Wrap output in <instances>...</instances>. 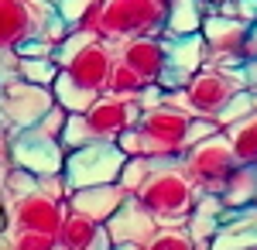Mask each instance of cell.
<instances>
[{
	"label": "cell",
	"instance_id": "40",
	"mask_svg": "<svg viewBox=\"0 0 257 250\" xmlns=\"http://www.w3.org/2000/svg\"><path fill=\"white\" fill-rule=\"evenodd\" d=\"M240 76H243V86H247L250 93H257V58L247 62V65H240Z\"/></svg>",
	"mask_w": 257,
	"mask_h": 250
},
{
	"label": "cell",
	"instance_id": "25",
	"mask_svg": "<svg viewBox=\"0 0 257 250\" xmlns=\"http://www.w3.org/2000/svg\"><path fill=\"white\" fill-rule=\"evenodd\" d=\"M14 76L28 79V82H35V86H52L55 76H59V62L52 55H38V58H18V65H14Z\"/></svg>",
	"mask_w": 257,
	"mask_h": 250
},
{
	"label": "cell",
	"instance_id": "19",
	"mask_svg": "<svg viewBox=\"0 0 257 250\" xmlns=\"http://www.w3.org/2000/svg\"><path fill=\"white\" fill-rule=\"evenodd\" d=\"M216 7L206 0H172V7L165 11V31L161 38H182V35H199L206 14H213Z\"/></svg>",
	"mask_w": 257,
	"mask_h": 250
},
{
	"label": "cell",
	"instance_id": "32",
	"mask_svg": "<svg viewBox=\"0 0 257 250\" xmlns=\"http://www.w3.org/2000/svg\"><path fill=\"white\" fill-rule=\"evenodd\" d=\"M86 141H89V131H86L82 113H69V120H65V127H62V134H59V144L69 154V151H76V148H82Z\"/></svg>",
	"mask_w": 257,
	"mask_h": 250
},
{
	"label": "cell",
	"instance_id": "28",
	"mask_svg": "<svg viewBox=\"0 0 257 250\" xmlns=\"http://www.w3.org/2000/svg\"><path fill=\"white\" fill-rule=\"evenodd\" d=\"M148 82L123 62H113V72H110V82H106V93H117V96H138Z\"/></svg>",
	"mask_w": 257,
	"mask_h": 250
},
{
	"label": "cell",
	"instance_id": "24",
	"mask_svg": "<svg viewBox=\"0 0 257 250\" xmlns=\"http://www.w3.org/2000/svg\"><path fill=\"white\" fill-rule=\"evenodd\" d=\"M52 96H55V103H59V106H65L69 113H86V110L96 103L99 93H93V89L79 86V82L69 76V72H62V69H59V76H55V82H52Z\"/></svg>",
	"mask_w": 257,
	"mask_h": 250
},
{
	"label": "cell",
	"instance_id": "27",
	"mask_svg": "<svg viewBox=\"0 0 257 250\" xmlns=\"http://www.w3.org/2000/svg\"><path fill=\"white\" fill-rule=\"evenodd\" d=\"M155 165H161V161H151V158H123V168H120V175H117V185L127 195H138V189L148 182V175L155 172Z\"/></svg>",
	"mask_w": 257,
	"mask_h": 250
},
{
	"label": "cell",
	"instance_id": "14",
	"mask_svg": "<svg viewBox=\"0 0 257 250\" xmlns=\"http://www.w3.org/2000/svg\"><path fill=\"white\" fill-rule=\"evenodd\" d=\"M117 52V62L131 65L144 82H158L161 72H165V62H168V48H165V38L158 35H134V38H123L113 45Z\"/></svg>",
	"mask_w": 257,
	"mask_h": 250
},
{
	"label": "cell",
	"instance_id": "41",
	"mask_svg": "<svg viewBox=\"0 0 257 250\" xmlns=\"http://www.w3.org/2000/svg\"><path fill=\"white\" fill-rule=\"evenodd\" d=\"M113 247H117V243L110 240V233H106V226H103V230H99V236L93 240V247H89V250H113Z\"/></svg>",
	"mask_w": 257,
	"mask_h": 250
},
{
	"label": "cell",
	"instance_id": "39",
	"mask_svg": "<svg viewBox=\"0 0 257 250\" xmlns=\"http://www.w3.org/2000/svg\"><path fill=\"white\" fill-rule=\"evenodd\" d=\"M11 134H14V131L0 120V165H4V161H11Z\"/></svg>",
	"mask_w": 257,
	"mask_h": 250
},
{
	"label": "cell",
	"instance_id": "21",
	"mask_svg": "<svg viewBox=\"0 0 257 250\" xmlns=\"http://www.w3.org/2000/svg\"><path fill=\"white\" fill-rule=\"evenodd\" d=\"M99 230H103V223L69 209L65 219H62V226H59V233H55V250H89L93 240L99 236Z\"/></svg>",
	"mask_w": 257,
	"mask_h": 250
},
{
	"label": "cell",
	"instance_id": "46",
	"mask_svg": "<svg viewBox=\"0 0 257 250\" xmlns=\"http://www.w3.org/2000/svg\"><path fill=\"white\" fill-rule=\"evenodd\" d=\"M254 110H257V93H254Z\"/></svg>",
	"mask_w": 257,
	"mask_h": 250
},
{
	"label": "cell",
	"instance_id": "34",
	"mask_svg": "<svg viewBox=\"0 0 257 250\" xmlns=\"http://www.w3.org/2000/svg\"><path fill=\"white\" fill-rule=\"evenodd\" d=\"M216 14L237 18L243 24H254L257 21V0H223V4H216Z\"/></svg>",
	"mask_w": 257,
	"mask_h": 250
},
{
	"label": "cell",
	"instance_id": "23",
	"mask_svg": "<svg viewBox=\"0 0 257 250\" xmlns=\"http://www.w3.org/2000/svg\"><path fill=\"white\" fill-rule=\"evenodd\" d=\"M223 134L230 137V148H233L240 165L257 168V110H250L247 116H240L237 123H230Z\"/></svg>",
	"mask_w": 257,
	"mask_h": 250
},
{
	"label": "cell",
	"instance_id": "18",
	"mask_svg": "<svg viewBox=\"0 0 257 250\" xmlns=\"http://www.w3.org/2000/svg\"><path fill=\"white\" fill-rule=\"evenodd\" d=\"M243 247H257V206L226 209L216 236L209 240V250H243Z\"/></svg>",
	"mask_w": 257,
	"mask_h": 250
},
{
	"label": "cell",
	"instance_id": "1",
	"mask_svg": "<svg viewBox=\"0 0 257 250\" xmlns=\"http://www.w3.org/2000/svg\"><path fill=\"white\" fill-rule=\"evenodd\" d=\"M199 199V189L185 175L182 161H161L138 189V202L158 219V226H185Z\"/></svg>",
	"mask_w": 257,
	"mask_h": 250
},
{
	"label": "cell",
	"instance_id": "16",
	"mask_svg": "<svg viewBox=\"0 0 257 250\" xmlns=\"http://www.w3.org/2000/svg\"><path fill=\"white\" fill-rule=\"evenodd\" d=\"M103 226H106V233H110L113 243H141V247H144V243L151 240V233L158 230V219L138 202V195H127L123 206H120Z\"/></svg>",
	"mask_w": 257,
	"mask_h": 250
},
{
	"label": "cell",
	"instance_id": "31",
	"mask_svg": "<svg viewBox=\"0 0 257 250\" xmlns=\"http://www.w3.org/2000/svg\"><path fill=\"white\" fill-rule=\"evenodd\" d=\"M250 110H254V93H250V89H243V93H237V96L226 103V110L216 116V127H219V131H226L230 123H237L240 116H247Z\"/></svg>",
	"mask_w": 257,
	"mask_h": 250
},
{
	"label": "cell",
	"instance_id": "13",
	"mask_svg": "<svg viewBox=\"0 0 257 250\" xmlns=\"http://www.w3.org/2000/svg\"><path fill=\"white\" fill-rule=\"evenodd\" d=\"M168 48V62H165V72H161L158 86L161 89H182L192 72H199L206 65V45L202 35H182V38H165Z\"/></svg>",
	"mask_w": 257,
	"mask_h": 250
},
{
	"label": "cell",
	"instance_id": "2",
	"mask_svg": "<svg viewBox=\"0 0 257 250\" xmlns=\"http://www.w3.org/2000/svg\"><path fill=\"white\" fill-rule=\"evenodd\" d=\"M182 168L192 178L199 195H219L223 185L230 182V175L240 168V161H237V154H233V148H230V137L223 134V131H216V134L202 137V141L185 148Z\"/></svg>",
	"mask_w": 257,
	"mask_h": 250
},
{
	"label": "cell",
	"instance_id": "6",
	"mask_svg": "<svg viewBox=\"0 0 257 250\" xmlns=\"http://www.w3.org/2000/svg\"><path fill=\"white\" fill-rule=\"evenodd\" d=\"M202 45H206V65H223V69H240L247 65V38H250V24L237 18H223V14H206L202 28Z\"/></svg>",
	"mask_w": 257,
	"mask_h": 250
},
{
	"label": "cell",
	"instance_id": "33",
	"mask_svg": "<svg viewBox=\"0 0 257 250\" xmlns=\"http://www.w3.org/2000/svg\"><path fill=\"white\" fill-rule=\"evenodd\" d=\"M96 4H99V0H55V14H59L69 28H79L82 18H86Z\"/></svg>",
	"mask_w": 257,
	"mask_h": 250
},
{
	"label": "cell",
	"instance_id": "43",
	"mask_svg": "<svg viewBox=\"0 0 257 250\" xmlns=\"http://www.w3.org/2000/svg\"><path fill=\"white\" fill-rule=\"evenodd\" d=\"M113 250H141V243H117Z\"/></svg>",
	"mask_w": 257,
	"mask_h": 250
},
{
	"label": "cell",
	"instance_id": "10",
	"mask_svg": "<svg viewBox=\"0 0 257 250\" xmlns=\"http://www.w3.org/2000/svg\"><path fill=\"white\" fill-rule=\"evenodd\" d=\"M7 202V216H11V226L18 230H41V233H59L62 219L69 212L65 199H55L45 189H28L18 199H4Z\"/></svg>",
	"mask_w": 257,
	"mask_h": 250
},
{
	"label": "cell",
	"instance_id": "47",
	"mask_svg": "<svg viewBox=\"0 0 257 250\" xmlns=\"http://www.w3.org/2000/svg\"><path fill=\"white\" fill-rule=\"evenodd\" d=\"M243 250H257V247H243Z\"/></svg>",
	"mask_w": 257,
	"mask_h": 250
},
{
	"label": "cell",
	"instance_id": "3",
	"mask_svg": "<svg viewBox=\"0 0 257 250\" xmlns=\"http://www.w3.org/2000/svg\"><path fill=\"white\" fill-rule=\"evenodd\" d=\"M165 31V11L155 0H99V14L93 35L110 45L134 35H158Z\"/></svg>",
	"mask_w": 257,
	"mask_h": 250
},
{
	"label": "cell",
	"instance_id": "37",
	"mask_svg": "<svg viewBox=\"0 0 257 250\" xmlns=\"http://www.w3.org/2000/svg\"><path fill=\"white\" fill-rule=\"evenodd\" d=\"M216 120H209V116H192L189 120V137H185V144H196V141H202V137L216 134Z\"/></svg>",
	"mask_w": 257,
	"mask_h": 250
},
{
	"label": "cell",
	"instance_id": "5",
	"mask_svg": "<svg viewBox=\"0 0 257 250\" xmlns=\"http://www.w3.org/2000/svg\"><path fill=\"white\" fill-rule=\"evenodd\" d=\"M123 158L117 144H106V141H86L82 148L65 154V182L69 189H86V185H106V182H117L120 168H123Z\"/></svg>",
	"mask_w": 257,
	"mask_h": 250
},
{
	"label": "cell",
	"instance_id": "4",
	"mask_svg": "<svg viewBox=\"0 0 257 250\" xmlns=\"http://www.w3.org/2000/svg\"><path fill=\"white\" fill-rule=\"evenodd\" d=\"M243 89L247 86H243L240 69H223V65H202L182 86L185 110L192 116H209V120H216L226 110V103L237 96V93H243Z\"/></svg>",
	"mask_w": 257,
	"mask_h": 250
},
{
	"label": "cell",
	"instance_id": "29",
	"mask_svg": "<svg viewBox=\"0 0 257 250\" xmlns=\"http://www.w3.org/2000/svg\"><path fill=\"white\" fill-rule=\"evenodd\" d=\"M7 247L11 250H55V233H41V230H7Z\"/></svg>",
	"mask_w": 257,
	"mask_h": 250
},
{
	"label": "cell",
	"instance_id": "44",
	"mask_svg": "<svg viewBox=\"0 0 257 250\" xmlns=\"http://www.w3.org/2000/svg\"><path fill=\"white\" fill-rule=\"evenodd\" d=\"M155 4H158L161 11H168V7H172V0H155Z\"/></svg>",
	"mask_w": 257,
	"mask_h": 250
},
{
	"label": "cell",
	"instance_id": "26",
	"mask_svg": "<svg viewBox=\"0 0 257 250\" xmlns=\"http://www.w3.org/2000/svg\"><path fill=\"white\" fill-rule=\"evenodd\" d=\"M141 250H206V247H199L185 226H158Z\"/></svg>",
	"mask_w": 257,
	"mask_h": 250
},
{
	"label": "cell",
	"instance_id": "36",
	"mask_svg": "<svg viewBox=\"0 0 257 250\" xmlns=\"http://www.w3.org/2000/svg\"><path fill=\"white\" fill-rule=\"evenodd\" d=\"M14 55L18 58H38V55H52V41H45L41 35H31V38H24L14 48Z\"/></svg>",
	"mask_w": 257,
	"mask_h": 250
},
{
	"label": "cell",
	"instance_id": "11",
	"mask_svg": "<svg viewBox=\"0 0 257 250\" xmlns=\"http://www.w3.org/2000/svg\"><path fill=\"white\" fill-rule=\"evenodd\" d=\"M52 14V0H0V52H14L24 38L41 35Z\"/></svg>",
	"mask_w": 257,
	"mask_h": 250
},
{
	"label": "cell",
	"instance_id": "7",
	"mask_svg": "<svg viewBox=\"0 0 257 250\" xmlns=\"http://www.w3.org/2000/svg\"><path fill=\"white\" fill-rule=\"evenodd\" d=\"M52 86H35L21 76H11L0 82V120L11 131H24L35 127L41 116L52 110Z\"/></svg>",
	"mask_w": 257,
	"mask_h": 250
},
{
	"label": "cell",
	"instance_id": "38",
	"mask_svg": "<svg viewBox=\"0 0 257 250\" xmlns=\"http://www.w3.org/2000/svg\"><path fill=\"white\" fill-rule=\"evenodd\" d=\"M138 106L141 110H151V106H158V103H165V89H161L158 82H148V86H144V89H141L138 96Z\"/></svg>",
	"mask_w": 257,
	"mask_h": 250
},
{
	"label": "cell",
	"instance_id": "12",
	"mask_svg": "<svg viewBox=\"0 0 257 250\" xmlns=\"http://www.w3.org/2000/svg\"><path fill=\"white\" fill-rule=\"evenodd\" d=\"M113 62H117L113 45L103 41V38H93L89 45H82L79 52L62 65V72H69L79 86L93 89V93H106V82H110V72H113Z\"/></svg>",
	"mask_w": 257,
	"mask_h": 250
},
{
	"label": "cell",
	"instance_id": "20",
	"mask_svg": "<svg viewBox=\"0 0 257 250\" xmlns=\"http://www.w3.org/2000/svg\"><path fill=\"white\" fill-rule=\"evenodd\" d=\"M223 212L226 206L219 202V195H199L192 212H189V219H185V230L192 233V240H196L199 247L209 250V240L216 236L219 223H223Z\"/></svg>",
	"mask_w": 257,
	"mask_h": 250
},
{
	"label": "cell",
	"instance_id": "15",
	"mask_svg": "<svg viewBox=\"0 0 257 250\" xmlns=\"http://www.w3.org/2000/svg\"><path fill=\"white\" fill-rule=\"evenodd\" d=\"M189 120H192L189 110H178L172 103H158V106H151V110H141L138 127L151 137V141L165 144V148H189V144H185V137H189Z\"/></svg>",
	"mask_w": 257,
	"mask_h": 250
},
{
	"label": "cell",
	"instance_id": "9",
	"mask_svg": "<svg viewBox=\"0 0 257 250\" xmlns=\"http://www.w3.org/2000/svg\"><path fill=\"white\" fill-rule=\"evenodd\" d=\"M86 120V131L89 141H106V144H117V137L134 127L141 120V106L134 96H117V93H99L96 103L82 113Z\"/></svg>",
	"mask_w": 257,
	"mask_h": 250
},
{
	"label": "cell",
	"instance_id": "42",
	"mask_svg": "<svg viewBox=\"0 0 257 250\" xmlns=\"http://www.w3.org/2000/svg\"><path fill=\"white\" fill-rule=\"evenodd\" d=\"M247 55H250V62L257 58V21L250 24V38H247Z\"/></svg>",
	"mask_w": 257,
	"mask_h": 250
},
{
	"label": "cell",
	"instance_id": "35",
	"mask_svg": "<svg viewBox=\"0 0 257 250\" xmlns=\"http://www.w3.org/2000/svg\"><path fill=\"white\" fill-rule=\"evenodd\" d=\"M65 120H69V110H65V106H59V103H52V110L41 116L35 127H38L41 134H48V137H55V141H59L62 127H65Z\"/></svg>",
	"mask_w": 257,
	"mask_h": 250
},
{
	"label": "cell",
	"instance_id": "22",
	"mask_svg": "<svg viewBox=\"0 0 257 250\" xmlns=\"http://www.w3.org/2000/svg\"><path fill=\"white\" fill-rule=\"evenodd\" d=\"M219 202H223L226 209H247V206H257V168L240 165L237 172L230 175V182L223 185Z\"/></svg>",
	"mask_w": 257,
	"mask_h": 250
},
{
	"label": "cell",
	"instance_id": "17",
	"mask_svg": "<svg viewBox=\"0 0 257 250\" xmlns=\"http://www.w3.org/2000/svg\"><path fill=\"white\" fill-rule=\"evenodd\" d=\"M123 199H127V192L120 189L117 182H106V185L72 189L65 202H69L72 212H82V216H89V219H96V223H106V219L123 206Z\"/></svg>",
	"mask_w": 257,
	"mask_h": 250
},
{
	"label": "cell",
	"instance_id": "45",
	"mask_svg": "<svg viewBox=\"0 0 257 250\" xmlns=\"http://www.w3.org/2000/svg\"><path fill=\"white\" fill-rule=\"evenodd\" d=\"M206 4H213V7H216V4H223V0H206Z\"/></svg>",
	"mask_w": 257,
	"mask_h": 250
},
{
	"label": "cell",
	"instance_id": "30",
	"mask_svg": "<svg viewBox=\"0 0 257 250\" xmlns=\"http://www.w3.org/2000/svg\"><path fill=\"white\" fill-rule=\"evenodd\" d=\"M93 38H96V35H89V31H82V28H72V31H69V35H65V38H62L55 48H52V58L59 62V69H62V65H65L72 55H76V52H79L82 45H89Z\"/></svg>",
	"mask_w": 257,
	"mask_h": 250
},
{
	"label": "cell",
	"instance_id": "8",
	"mask_svg": "<svg viewBox=\"0 0 257 250\" xmlns=\"http://www.w3.org/2000/svg\"><path fill=\"white\" fill-rule=\"evenodd\" d=\"M11 165L21 172H31L35 178L59 175L65 168V148L55 137L41 134L38 127H24L11 134Z\"/></svg>",
	"mask_w": 257,
	"mask_h": 250
}]
</instances>
